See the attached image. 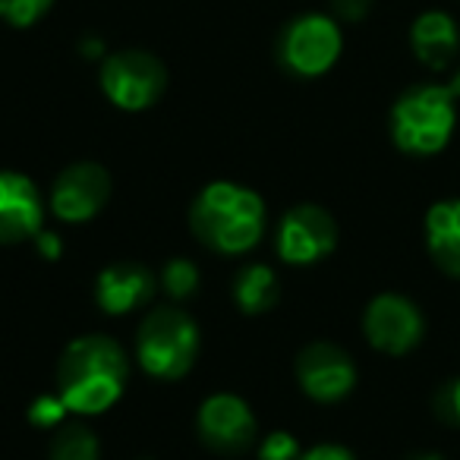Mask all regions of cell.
<instances>
[{
  "label": "cell",
  "instance_id": "6da1fadb",
  "mask_svg": "<svg viewBox=\"0 0 460 460\" xmlns=\"http://www.w3.org/2000/svg\"><path fill=\"white\" fill-rule=\"evenodd\" d=\"M127 385V357L104 334H85L64 350L58 366V394L73 413H104Z\"/></svg>",
  "mask_w": 460,
  "mask_h": 460
},
{
  "label": "cell",
  "instance_id": "7a4b0ae2",
  "mask_svg": "<svg viewBox=\"0 0 460 460\" xmlns=\"http://www.w3.org/2000/svg\"><path fill=\"white\" fill-rule=\"evenodd\" d=\"M190 224L205 246L227 256L246 252L265 234V202L237 183H208L192 202Z\"/></svg>",
  "mask_w": 460,
  "mask_h": 460
},
{
  "label": "cell",
  "instance_id": "3957f363",
  "mask_svg": "<svg viewBox=\"0 0 460 460\" xmlns=\"http://www.w3.org/2000/svg\"><path fill=\"white\" fill-rule=\"evenodd\" d=\"M457 127V98L447 85H413L391 108V139L407 155H435Z\"/></svg>",
  "mask_w": 460,
  "mask_h": 460
},
{
  "label": "cell",
  "instance_id": "277c9868",
  "mask_svg": "<svg viewBox=\"0 0 460 460\" xmlns=\"http://www.w3.org/2000/svg\"><path fill=\"white\" fill-rule=\"evenodd\" d=\"M136 353L155 378H180L199 357V328L180 309H155L146 315L136 338Z\"/></svg>",
  "mask_w": 460,
  "mask_h": 460
},
{
  "label": "cell",
  "instance_id": "5b68a950",
  "mask_svg": "<svg viewBox=\"0 0 460 460\" xmlns=\"http://www.w3.org/2000/svg\"><path fill=\"white\" fill-rule=\"evenodd\" d=\"M344 35L332 16L306 13L288 22V29L278 39V58L296 76H322L341 58Z\"/></svg>",
  "mask_w": 460,
  "mask_h": 460
},
{
  "label": "cell",
  "instance_id": "8992f818",
  "mask_svg": "<svg viewBox=\"0 0 460 460\" xmlns=\"http://www.w3.org/2000/svg\"><path fill=\"white\" fill-rule=\"evenodd\" d=\"M167 70L148 51H117L102 64V89L123 111H146L161 98Z\"/></svg>",
  "mask_w": 460,
  "mask_h": 460
},
{
  "label": "cell",
  "instance_id": "52a82bcc",
  "mask_svg": "<svg viewBox=\"0 0 460 460\" xmlns=\"http://www.w3.org/2000/svg\"><path fill=\"white\" fill-rule=\"evenodd\" d=\"M363 332L369 344L391 357L410 353L426 334V322L413 300L401 294H382L366 306Z\"/></svg>",
  "mask_w": 460,
  "mask_h": 460
},
{
  "label": "cell",
  "instance_id": "ba28073f",
  "mask_svg": "<svg viewBox=\"0 0 460 460\" xmlns=\"http://www.w3.org/2000/svg\"><path fill=\"white\" fill-rule=\"evenodd\" d=\"M338 246V224L319 205H296L278 224V256L290 265H313Z\"/></svg>",
  "mask_w": 460,
  "mask_h": 460
},
{
  "label": "cell",
  "instance_id": "9c48e42d",
  "mask_svg": "<svg viewBox=\"0 0 460 460\" xmlns=\"http://www.w3.org/2000/svg\"><path fill=\"white\" fill-rule=\"evenodd\" d=\"M111 196V177L102 164H70L58 180H54L51 190V211L60 221L83 224L89 217H95L104 208Z\"/></svg>",
  "mask_w": 460,
  "mask_h": 460
},
{
  "label": "cell",
  "instance_id": "30bf717a",
  "mask_svg": "<svg viewBox=\"0 0 460 460\" xmlns=\"http://www.w3.org/2000/svg\"><path fill=\"white\" fill-rule=\"evenodd\" d=\"M296 378L300 388L306 391L313 401L334 403L347 397L357 385V366L341 347L334 344H309L306 350L296 357Z\"/></svg>",
  "mask_w": 460,
  "mask_h": 460
},
{
  "label": "cell",
  "instance_id": "8fae6325",
  "mask_svg": "<svg viewBox=\"0 0 460 460\" xmlns=\"http://www.w3.org/2000/svg\"><path fill=\"white\" fill-rule=\"evenodd\" d=\"M199 432L205 445L224 454L246 451L256 438V416L237 394H211L199 410Z\"/></svg>",
  "mask_w": 460,
  "mask_h": 460
},
{
  "label": "cell",
  "instance_id": "7c38bea8",
  "mask_svg": "<svg viewBox=\"0 0 460 460\" xmlns=\"http://www.w3.org/2000/svg\"><path fill=\"white\" fill-rule=\"evenodd\" d=\"M45 221V199L39 186L16 171H0V243L39 237Z\"/></svg>",
  "mask_w": 460,
  "mask_h": 460
},
{
  "label": "cell",
  "instance_id": "4fadbf2b",
  "mask_svg": "<svg viewBox=\"0 0 460 460\" xmlns=\"http://www.w3.org/2000/svg\"><path fill=\"white\" fill-rule=\"evenodd\" d=\"M155 294V275L139 262H114L98 275V303L108 315L139 309Z\"/></svg>",
  "mask_w": 460,
  "mask_h": 460
},
{
  "label": "cell",
  "instance_id": "5bb4252c",
  "mask_svg": "<svg viewBox=\"0 0 460 460\" xmlns=\"http://www.w3.org/2000/svg\"><path fill=\"white\" fill-rule=\"evenodd\" d=\"M410 48L429 70H445L460 51V29L445 10H426L413 20L410 29Z\"/></svg>",
  "mask_w": 460,
  "mask_h": 460
},
{
  "label": "cell",
  "instance_id": "9a60e30c",
  "mask_svg": "<svg viewBox=\"0 0 460 460\" xmlns=\"http://www.w3.org/2000/svg\"><path fill=\"white\" fill-rule=\"evenodd\" d=\"M426 246L445 275L460 278V199H445L429 208Z\"/></svg>",
  "mask_w": 460,
  "mask_h": 460
},
{
  "label": "cell",
  "instance_id": "2e32d148",
  "mask_svg": "<svg viewBox=\"0 0 460 460\" xmlns=\"http://www.w3.org/2000/svg\"><path fill=\"white\" fill-rule=\"evenodd\" d=\"M234 296L237 306L250 315L269 313L278 303V278L269 265H246L234 281Z\"/></svg>",
  "mask_w": 460,
  "mask_h": 460
},
{
  "label": "cell",
  "instance_id": "e0dca14e",
  "mask_svg": "<svg viewBox=\"0 0 460 460\" xmlns=\"http://www.w3.org/2000/svg\"><path fill=\"white\" fill-rule=\"evenodd\" d=\"M98 441L85 426H66L51 441V460H98Z\"/></svg>",
  "mask_w": 460,
  "mask_h": 460
},
{
  "label": "cell",
  "instance_id": "ac0fdd59",
  "mask_svg": "<svg viewBox=\"0 0 460 460\" xmlns=\"http://www.w3.org/2000/svg\"><path fill=\"white\" fill-rule=\"evenodd\" d=\"M51 7L54 0H0V20L16 29H26L35 26Z\"/></svg>",
  "mask_w": 460,
  "mask_h": 460
},
{
  "label": "cell",
  "instance_id": "d6986e66",
  "mask_svg": "<svg viewBox=\"0 0 460 460\" xmlns=\"http://www.w3.org/2000/svg\"><path fill=\"white\" fill-rule=\"evenodd\" d=\"M161 284H164V290L171 296L183 300V296H190L192 290L199 288V269L190 262V259H171V262L164 265Z\"/></svg>",
  "mask_w": 460,
  "mask_h": 460
},
{
  "label": "cell",
  "instance_id": "ffe728a7",
  "mask_svg": "<svg viewBox=\"0 0 460 460\" xmlns=\"http://www.w3.org/2000/svg\"><path fill=\"white\" fill-rule=\"evenodd\" d=\"M66 413H70V407L64 403V397L41 394L39 401L32 403V410H29V420H32V426L51 429V426H58V422H64Z\"/></svg>",
  "mask_w": 460,
  "mask_h": 460
},
{
  "label": "cell",
  "instance_id": "44dd1931",
  "mask_svg": "<svg viewBox=\"0 0 460 460\" xmlns=\"http://www.w3.org/2000/svg\"><path fill=\"white\" fill-rule=\"evenodd\" d=\"M435 413L451 426H460V376L445 382L435 394Z\"/></svg>",
  "mask_w": 460,
  "mask_h": 460
},
{
  "label": "cell",
  "instance_id": "7402d4cb",
  "mask_svg": "<svg viewBox=\"0 0 460 460\" xmlns=\"http://www.w3.org/2000/svg\"><path fill=\"white\" fill-rule=\"evenodd\" d=\"M259 457L262 460H296L300 457V445L290 432H271L269 438L259 447Z\"/></svg>",
  "mask_w": 460,
  "mask_h": 460
},
{
  "label": "cell",
  "instance_id": "603a6c76",
  "mask_svg": "<svg viewBox=\"0 0 460 460\" xmlns=\"http://www.w3.org/2000/svg\"><path fill=\"white\" fill-rule=\"evenodd\" d=\"M332 7L344 22H359V20L369 16L372 0H332Z\"/></svg>",
  "mask_w": 460,
  "mask_h": 460
},
{
  "label": "cell",
  "instance_id": "cb8c5ba5",
  "mask_svg": "<svg viewBox=\"0 0 460 460\" xmlns=\"http://www.w3.org/2000/svg\"><path fill=\"white\" fill-rule=\"evenodd\" d=\"M300 460H357V457L341 445H315V447H309Z\"/></svg>",
  "mask_w": 460,
  "mask_h": 460
},
{
  "label": "cell",
  "instance_id": "d4e9b609",
  "mask_svg": "<svg viewBox=\"0 0 460 460\" xmlns=\"http://www.w3.org/2000/svg\"><path fill=\"white\" fill-rule=\"evenodd\" d=\"M35 240H39V252H41V256H48L51 262H54V259H60L64 246H60V237H58V234H45V230H41V234H39Z\"/></svg>",
  "mask_w": 460,
  "mask_h": 460
},
{
  "label": "cell",
  "instance_id": "484cf974",
  "mask_svg": "<svg viewBox=\"0 0 460 460\" xmlns=\"http://www.w3.org/2000/svg\"><path fill=\"white\" fill-rule=\"evenodd\" d=\"M447 89L454 92V98H460V70L454 73V79H451V83H447Z\"/></svg>",
  "mask_w": 460,
  "mask_h": 460
},
{
  "label": "cell",
  "instance_id": "4316f807",
  "mask_svg": "<svg viewBox=\"0 0 460 460\" xmlns=\"http://www.w3.org/2000/svg\"><path fill=\"white\" fill-rule=\"evenodd\" d=\"M413 460H441L438 454H420V457H413Z\"/></svg>",
  "mask_w": 460,
  "mask_h": 460
}]
</instances>
